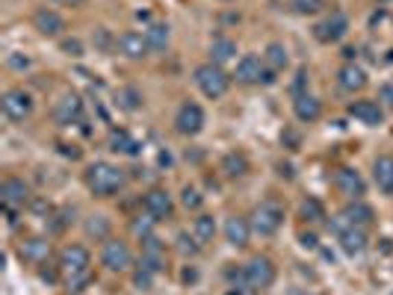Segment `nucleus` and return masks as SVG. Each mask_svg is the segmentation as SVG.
Wrapping results in <instances>:
<instances>
[{
    "label": "nucleus",
    "mask_w": 393,
    "mask_h": 295,
    "mask_svg": "<svg viewBox=\"0 0 393 295\" xmlns=\"http://www.w3.org/2000/svg\"><path fill=\"white\" fill-rule=\"evenodd\" d=\"M92 281V272H83V274H71V278H65V290L68 292H80L86 283Z\"/></svg>",
    "instance_id": "obj_41"
},
{
    "label": "nucleus",
    "mask_w": 393,
    "mask_h": 295,
    "mask_svg": "<svg viewBox=\"0 0 393 295\" xmlns=\"http://www.w3.org/2000/svg\"><path fill=\"white\" fill-rule=\"evenodd\" d=\"M299 240H302V245H305V248H316V236L314 233H302V236H299Z\"/></svg>",
    "instance_id": "obj_47"
},
{
    "label": "nucleus",
    "mask_w": 393,
    "mask_h": 295,
    "mask_svg": "<svg viewBox=\"0 0 393 295\" xmlns=\"http://www.w3.org/2000/svg\"><path fill=\"white\" fill-rule=\"evenodd\" d=\"M116 51L121 56H127V60H142V56H148V51H151V44H148L145 33L127 30V33H121L116 39Z\"/></svg>",
    "instance_id": "obj_15"
},
{
    "label": "nucleus",
    "mask_w": 393,
    "mask_h": 295,
    "mask_svg": "<svg viewBox=\"0 0 393 295\" xmlns=\"http://www.w3.org/2000/svg\"><path fill=\"white\" fill-rule=\"evenodd\" d=\"M337 86H340L343 92H361L364 86H367V71L355 62H346L343 68L337 71Z\"/></svg>",
    "instance_id": "obj_22"
},
{
    "label": "nucleus",
    "mask_w": 393,
    "mask_h": 295,
    "mask_svg": "<svg viewBox=\"0 0 393 295\" xmlns=\"http://www.w3.org/2000/svg\"><path fill=\"white\" fill-rule=\"evenodd\" d=\"M346 112H349L355 121L367 125V127H379L381 121H385V107H381L379 101H352Z\"/></svg>",
    "instance_id": "obj_14"
},
{
    "label": "nucleus",
    "mask_w": 393,
    "mask_h": 295,
    "mask_svg": "<svg viewBox=\"0 0 393 295\" xmlns=\"http://www.w3.org/2000/svg\"><path fill=\"white\" fill-rule=\"evenodd\" d=\"M192 77H195V86L201 89V94H204V98H210V101L222 98V94L231 89V77L222 71V65H216V62L199 65Z\"/></svg>",
    "instance_id": "obj_3"
},
{
    "label": "nucleus",
    "mask_w": 393,
    "mask_h": 295,
    "mask_svg": "<svg viewBox=\"0 0 393 295\" xmlns=\"http://www.w3.org/2000/svg\"><path fill=\"white\" fill-rule=\"evenodd\" d=\"M154 269L151 266H145V263H139V269L134 272V287L136 290H151L154 287Z\"/></svg>",
    "instance_id": "obj_36"
},
{
    "label": "nucleus",
    "mask_w": 393,
    "mask_h": 295,
    "mask_svg": "<svg viewBox=\"0 0 393 295\" xmlns=\"http://www.w3.org/2000/svg\"><path fill=\"white\" fill-rule=\"evenodd\" d=\"M249 225H251V233L272 236V233H278V227L284 225V207L278 201H272V198H269V201H260L255 210H251Z\"/></svg>",
    "instance_id": "obj_2"
},
{
    "label": "nucleus",
    "mask_w": 393,
    "mask_h": 295,
    "mask_svg": "<svg viewBox=\"0 0 393 295\" xmlns=\"http://www.w3.org/2000/svg\"><path fill=\"white\" fill-rule=\"evenodd\" d=\"M33 107H36L33 94L24 92V89H9V92L3 94V101H0V110H3V116H6L9 121H24V118H30V116H33Z\"/></svg>",
    "instance_id": "obj_5"
},
{
    "label": "nucleus",
    "mask_w": 393,
    "mask_h": 295,
    "mask_svg": "<svg viewBox=\"0 0 393 295\" xmlns=\"http://www.w3.org/2000/svg\"><path fill=\"white\" fill-rule=\"evenodd\" d=\"M290 295H311V292H307V290H293Z\"/></svg>",
    "instance_id": "obj_51"
},
{
    "label": "nucleus",
    "mask_w": 393,
    "mask_h": 295,
    "mask_svg": "<svg viewBox=\"0 0 393 295\" xmlns=\"http://www.w3.org/2000/svg\"><path fill=\"white\" fill-rule=\"evenodd\" d=\"M101 263H104L110 272H127L130 263H134V254H130L127 242L104 240V245H101Z\"/></svg>",
    "instance_id": "obj_9"
},
{
    "label": "nucleus",
    "mask_w": 393,
    "mask_h": 295,
    "mask_svg": "<svg viewBox=\"0 0 393 295\" xmlns=\"http://www.w3.org/2000/svg\"><path fill=\"white\" fill-rule=\"evenodd\" d=\"M181 278H183L186 283H195V281H199V272H195V269H183Z\"/></svg>",
    "instance_id": "obj_49"
},
{
    "label": "nucleus",
    "mask_w": 393,
    "mask_h": 295,
    "mask_svg": "<svg viewBox=\"0 0 393 295\" xmlns=\"http://www.w3.org/2000/svg\"><path fill=\"white\" fill-rule=\"evenodd\" d=\"M86 233H89V236H95V240H107V233H110V222H107V216H92L89 222H86Z\"/></svg>",
    "instance_id": "obj_37"
},
{
    "label": "nucleus",
    "mask_w": 393,
    "mask_h": 295,
    "mask_svg": "<svg viewBox=\"0 0 393 295\" xmlns=\"http://www.w3.org/2000/svg\"><path fill=\"white\" fill-rule=\"evenodd\" d=\"M89 266H92L89 248H83V245H62V248H60V272L65 274V278L92 272Z\"/></svg>",
    "instance_id": "obj_7"
},
{
    "label": "nucleus",
    "mask_w": 393,
    "mask_h": 295,
    "mask_svg": "<svg viewBox=\"0 0 393 295\" xmlns=\"http://www.w3.org/2000/svg\"><path fill=\"white\" fill-rule=\"evenodd\" d=\"M107 145H110L112 154H127V157H139V148H142L127 130H110Z\"/></svg>",
    "instance_id": "obj_25"
},
{
    "label": "nucleus",
    "mask_w": 393,
    "mask_h": 295,
    "mask_svg": "<svg viewBox=\"0 0 393 295\" xmlns=\"http://www.w3.org/2000/svg\"><path fill=\"white\" fill-rule=\"evenodd\" d=\"M299 216H302L305 218V222H322V218H325V207H322V201H320V198H311V195H307L305 198V201H302V207H299Z\"/></svg>",
    "instance_id": "obj_33"
},
{
    "label": "nucleus",
    "mask_w": 393,
    "mask_h": 295,
    "mask_svg": "<svg viewBox=\"0 0 393 295\" xmlns=\"http://www.w3.org/2000/svg\"><path fill=\"white\" fill-rule=\"evenodd\" d=\"M293 112H296V118L302 121V125H314V121L322 116V101L305 92L293 101Z\"/></svg>",
    "instance_id": "obj_21"
},
{
    "label": "nucleus",
    "mask_w": 393,
    "mask_h": 295,
    "mask_svg": "<svg viewBox=\"0 0 393 295\" xmlns=\"http://www.w3.org/2000/svg\"><path fill=\"white\" fill-rule=\"evenodd\" d=\"M175 240H177V251H181L183 257H186V254H190V257L199 254V248H201L199 240H195V236H190V233H177Z\"/></svg>",
    "instance_id": "obj_40"
},
{
    "label": "nucleus",
    "mask_w": 393,
    "mask_h": 295,
    "mask_svg": "<svg viewBox=\"0 0 393 295\" xmlns=\"http://www.w3.org/2000/svg\"><path fill=\"white\" fill-rule=\"evenodd\" d=\"M98 47H107L110 44V33H107V27H101V30H98Z\"/></svg>",
    "instance_id": "obj_48"
},
{
    "label": "nucleus",
    "mask_w": 393,
    "mask_h": 295,
    "mask_svg": "<svg viewBox=\"0 0 393 295\" xmlns=\"http://www.w3.org/2000/svg\"><path fill=\"white\" fill-rule=\"evenodd\" d=\"M281 142H284V148H290V151H296L299 145H302V136H299L296 130H284L281 133Z\"/></svg>",
    "instance_id": "obj_44"
},
{
    "label": "nucleus",
    "mask_w": 393,
    "mask_h": 295,
    "mask_svg": "<svg viewBox=\"0 0 393 295\" xmlns=\"http://www.w3.org/2000/svg\"><path fill=\"white\" fill-rule=\"evenodd\" d=\"M53 3H62V0H53Z\"/></svg>",
    "instance_id": "obj_53"
},
{
    "label": "nucleus",
    "mask_w": 393,
    "mask_h": 295,
    "mask_svg": "<svg viewBox=\"0 0 393 295\" xmlns=\"http://www.w3.org/2000/svg\"><path fill=\"white\" fill-rule=\"evenodd\" d=\"M204 121H207L204 118V110L192 101H183L175 112V130L181 133V136H199L204 130Z\"/></svg>",
    "instance_id": "obj_6"
},
{
    "label": "nucleus",
    "mask_w": 393,
    "mask_h": 295,
    "mask_svg": "<svg viewBox=\"0 0 393 295\" xmlns=\"http://www.w3.org/2000/svg\"><path fill=\"white\" fill-rule=\"evenodd\" d=\"M222 175L237 180V177H246L249 175V157L240 154V151H231V154H225L222 159Z\"/></svg>",
    "instance_id": "obj_27"
},
{
    "label": "nucleus",
    "mask_w": 393,
    "mask_h": 295,
    "mask_svg": "<svg viewBox=\"0 0 393 295\" xmlns=\"http://www.w3.org/2000/svg\"><path fill=\"white\" fill-rule=\"evenodd\" d=\"M53 118H56V125H77V121L83 118V101H80V94L65 92L62 98L53 103Z\"/></svg>",
    "instance_id": "obj_11"
},
{
    "label": "nucleus",
    "mask_w": 393,
    "mask_h": 295,
    "mask_svg": "<svg viewBox=\"0 0 393 295\" xmlns=\"http://www.w3.org/2000/svg\"><path fill=\"white\" fill-rule=\"evenodd\" d=\"M343 216L349 218L355 227H370L372 222H376V213H372V207L364 204V201H352V204L343 210Z\"/></svg>",
    "instance_id": "obj_28"
},
{
    "label": "nucleus",
    "mask_w": 393,
    "mask_h": 295,
    "mask_svg": "<svg viewBox=\"0 0 393 295\" xmlns=\"http://www.w3.org/2000/svg\"><path fill=\"white\" fill-rule=\"evenodd\" d=\"M6 65H9V68H15V71H24V68H30V56L9 53V56H6Z\"/></svg>",
    "instance_id": "obj_42"
},
{
    "label": "nucleus",
    "mask_w": 393,
    "mask_h": 295,
    "mask_svg": "<svg viewBox=\"0 0 393 295\" xmlns=\"http://www.w3.org/2000/svg\"><path fill=\"white\" fill-rule=\"evenodd\" d=\"M30 210L39 213V216H45V218L53 213V210H51V201H45V198H33V201H30Z\"/></svg>",
    "instance_id": "obj_45"
},
{
    "label": "nucleus",
    "mask_w": 393,
    "mask_h": 295,
    "mask_svg": "<svg viewBox=\"0 0 393 295\" xmlns=\"http://www.w3.org/2000/svg\"><path fill=\"white\" fill-rule=\"evenodd\" d=\"M296 15H316L322 9V0H290Z\"/></svg>",
    "instance_id": "obj_39"
},
{
    "label": "nucleus",
    "mask_w": 393,
    "mask_h": 295,
    "mask_svg": "<svg viewBox=\"0 0 393 295\" xmlns=\"http://www.w3.org/2000/svg\"><path fill=\"white\" fill-rule=\"evenodd\" d=\"M142 263L151 266L154 272H163V266H166V248H163V242L157 240V236H148V240H142Z\"/></svg>",
    "instance_id": "obj_26"
},
{
    "label": "nucleus",
    "mask_w": 393,
    "mask_h": 295,
    "mask_svg": "<svg viewBox=\"0 0 393 295\" xmlns=\"http://www.w3.org/2000/svg\"><path fill=\"white\" fill-rule=\"evenodd\" d=\"M24 263H33V266H42L45 260L51 257V242L42 240V236H30V240L21 242V248H18Z\"/></svg>",
    "instance_id": "obj_19"
},
{
    "label": "nucleus",
    "mask_w": 393,
    "mask_h": 295,
    "mask_svg": "<svg viewBox=\"0 0 393 295\" xmlns=\"http://www.w3.org/2000/svg\"><path fill=\"white\" fill-rule=\"evenodd\" d=\"M237 83H242V86H255V83H264V77H266V62L260 60V56H255V53H246L242 60L237 62Z\"/></svg>",
    "instance_id": "obj_13"
},
{
    "label": "nucleus",
    "mask_w": 393,
    "mask_h": 295,
    "mask_svg": "<svg viewBox=\"0 0 393 295\" xmlns=\"http://www.w3.org/2000/svg\"><path fill=\"white\" fill-rule=\"evenodd\" d=\"M145 39L151 44V51H166L168 44V24H151L145 30Z\"/></svg>",
    "instance_id": "obj_34"
},
{
    "label": "nucleus",
    "mask_w": 393,
    "mask_h": 295,
    "mask_svg": "<svg viewBox=\"0 0 393 295\" xmlns=\"http://www.w3.org/2000/svg\"><path fill=\"white\" fill-rule=\"evenodd\" d=\"M62 51L68 56H80L83 53V42L80 39H62Z\"/></svg>",
    "instance_id": "obj_46"
},
{
    "label": "nucleus",
    "mask_w": 393,
    "mask_h": 295,
    "mask_svg": "<svg viewBox=\"0 0 393 295\" xmlns=\"http://www.w3.org/2000/svg\"><path fill=\"white\" fill-rule=\"evenodd\" d=\"M33 27L42 36H62L65 18L56 12V9H51V6H42V9H36V12H33Z\"/></svg>",
    "instance_id": "obj_16"
},
{
    "label": "nucleus",
    "mask_w": 393,
    "mask_h": 295,
    "mask_svg": "<svg viewBox=\"0 0 393 295\" xmlns=\"http://www.w3.org/2000/svg\"><path fill=\"white\" fill-rule=\"evenodd\" d=\"M231 60H237V42L228 39V36H213L210 39V62L225 65Z\"/></svg>",
    "instance_id": "obj_24"
},
{
    "label": "nucleus",
    "mask_w": 393,
    "mask_h": 295,
    "mask_svg": "<svg viewBox=\"0 0 393 295\" xmlns=\"http://www.w3.org/2000/svg\"><path fill=\"white\" fill-rule=\"evenodd\" d=\"M71 222H74V210H71V207H65V210L48 216V231H51V233H62Z\"/></svg>",
    "instance_id": "obj_35"
},
{
    "label": "nucleus",
    "mask_w": 393,
    "mask_h": 295,
    "mask_svg": "<svg viewBox=\"0 0 393 295\" xmlns=\"http://www.w3.org/2000/svg\"><path fill=\"white\" fill-rule=\"evenodd\" d=\"M181 204L186 207V210H199V207L204 204V195L195 186H183L181 189Z\"/></svg>",
    "instance_id": "obj_38"
},
{
    "label": "nucleus",
    "mask_w": 393,
    "mask_h": 295,
    "mask_svg": "<svg viewBox=\"0 0 393 295\" xmlns=\"http://www.w3.org/2000/svg\"><path fill=\"white\" fill-rule=\"evenodd\" d=\"M0 201H3V207H27L33 201L30 186H27L21 177H6L3 183H0Z\"/></svg>",
    "instance_id": "obj_12"
},
{
    "label": "nucleus",
    "mask_w": 393,
    "mask_h": 295,
    "mask_svg": "<svg viewBox=\"0 0 393 295\" xmlns=\"http://www.w3.org/2000/svg\"><path fill=\"white\" fill-rule=\"evenodd\" d=\"M379 103L385 110H393V83H381L379 89Z\"/></svg>",
    "instance_id": "obj_43"
},
{
    "label": "nucleus",
    "mask_w": 393,
    "mask_h": 295,
    "mask_svg": "<svg viewBox=\"0 0 393 295\" xmlns=\"http://www.w3.org/2000/svg\"><path fill=\"white\" fill-rule=\"evenodd\" d=\"M242 278H246V287L251 292H264L272 287V281H275V266L269 257H251V260L242 266Z\"/></svg>",
    "instance_id": "obj_4"
},
{
    "label": "nucleus",
    "mask_w": 393,
    "mask_h": 295,
    "mask_svg": "<svg viewBox=\"0 0 393 295\" xmlns=\"http://www.w3.org/2000/svg\"><path fill=\"white\" fill-rule=\"evenodd\" d=\"M116 103L125 112H136V110H142V92H139L136 86H125V89H118Z\"/></svg>",
    "instance_id": "obj_31"
},
{
    "label": "nucleus",
    "mask_w": 393,
    "mask_h": 295,
    "mask_svg": "<svg viewBox=\"0 0 393 295\" xmlns=\"http://www.w3.org/2000/svg\"><path fill=\"white\" fill-rule=\"evenodd\" d=\"M349 33V18H346L340 9H334V12L325 18V21H320L314 27V39L316 42H322V44H334V42H340L343 36Z\"/></svg>",
    "instance_id": "obj_8"
},
{
    "label": "nucleus",
    "mask_w": 393,
    "mask_h": 295,
    "mask_svg": "<svg viewBox=\"0 0 393 295\" xmlns=\"http://www.w3.org/2000/svg\"><path fill=\"white\" fill-rule=\"evenodd\" d=\"M264 62H266V68L269 71H284L287 68V62H290V56H287V47L281 44V42H272V44H266V51H264Z\"/></svg>",
    "instance_id": "obj_29"
},
{
    "label": "nucleus",
    "mask_w": 393,
    "mask_h": 295,
    "mask_svg": "<svg viewBox=\"0 0 393 295\" xmlns=\"http://www.w3.org/2000/svg\"><path fill=\"white\" fill-rule=\"evenodd\" d=\"M157 222L160 218H154L151 213H139V216H134V222H130V231H134V236L136 240H148V236H154V227H157Z\"/></svg>",
    "instance_id": "obj_32"
},
{
    "label": "nucleus",
    "mask_w": 393,
    "mask_h": 295,
    "mask_svg": "<svg viewBox=\"0 0 393 295\" xmlns=\"http://www.w3.org/2000/svg\"><path fill=\"white\" fill-rule=\"evenodd\" d=\"M337 240H340V248L349 254V257H355V254H364L367 251V245H370V240H367V231H364V227H349V231H343L340 236H337Z\"/></svg>",
    "instance_id": "obj_23"
},
{
    "label": "nucleus",
    "mask_w": 393,
    "mask_h": 295,
    "mask_svg": "<svg viewBox=\"0 0 393 295\" xmlns=\"http://www.w3.org/2000/svg\"><path fill=\"white\" fill-rule=\"evenodd\" d=\"M379 3H390V0H379Z\"/></svg>",
    "instance_id": "obj_52"
},
{
    "label": "nucleus",
    "mask_w": 393,
    "mask_h": 295,
    "mask_svg": "<svg viewBox=\"0 0 393 295\" xmlns=\"http://www.w3.org/2000/svg\"><path fill=\"white\" fill-rule=\"evenodd\" d=\"M142 204H145V210L151 213L154 218H168L175 210V204H172V195L166 192V189H148L145 198H142Z\"/></svg>",
    "instance_id": "obj_18"
},
{
    "label": "nucleus",
    "mask_w": 393,
    "mask_h": 295,
    "mask_svg": "<svg viewBox=\"0 0 393 295\" xmlns=\"http://www.w3.org/2000/svg\"><path fill=\"white\" fill-rule=\"evenodd\" d=\"M343 56H346V60H349V62H355V47H346Z\"/></svg>",
    "instance_id": "obj_50"
},
{
    "label": "nucleus",
    "mask_w": 393,
    "mask_h": 295,
    "mask_svg": "<svg viewBox=\"0 0 393 295\" xmlns=\"http://www.w3.org/2000/svg\"><path fill=\"white\" fill-rule=\"evenodd\" d=\"M372 180L381 195H393V154H381L372 163Z\"/></svg>",
    "instance_id": "obj_20"
},
{
    "label": "nucleus",
    "mask_w": 393,
    "mask_h": 295,
    "mask_svg": "<svg viewBox=\"0 0 393 295\" xmlns=\"http://www.w3.org/2000/svg\"><path fill=\"white\" fill-rule=\"evenodd\" d=\"M334 186H337V192L346 195L349 201H361V195L367 192V183H364L361 171H358V168H352V166L337 168V175H334Z\"/></svg>",
    "instance_id": "obj_10"
},
{
    "label": "nucleus",
    "mask_w": 393,
    "mask_h": 295,
    "mask_svg": "<svg viewBox=\"0 0 393 295\" xmlns=\"http://www.w3.org/2000/svg\"><path fill=\"white\" fill-rule=\"evenodd\" d=\"M192 236L199 240V245L213 242V236H216V218H213V216H199L192 222Z\"/></svg>",
    "instance_id": "obj_30"
},
{
    "label": "nucleus",
    "mask_w": 393,
    "mask_h": 295,
    "mask_svg": "<svg viewBox=\"0 0 393 295\" xmlns=\"http://www.w3.org/2000/svg\"><path fill=\"white\" fill-rule=\"evenodd\" d=\"M83 180H86V189L98 198H110L125 189L127 175L118 166L112 163H92L86 171H83Z\"/></svg>",
    "instance_id": "obj_1"
},
{
    "label": "nucleus",
    "mask_w": 393,
    "mask_h": 295,
    "mask_svg": "<svg viewBox=\"0 0 393 295\" xmlns=\"http://www.w3.org/2000/svg\"><path fill=\"white\" fill-rule=\"evenodd\" d=\"M249 236H251L249 218H242V216L225 218V240H228V245H233V248H246Z\"/></svg>",
    "instance_id": "obj_17"
}]
</instances>
